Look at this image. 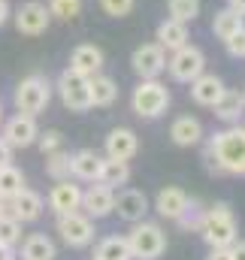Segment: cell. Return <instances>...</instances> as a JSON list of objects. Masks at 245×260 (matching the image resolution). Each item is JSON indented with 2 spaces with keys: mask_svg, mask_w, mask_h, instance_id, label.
<instances>
[{
  "mask_svg": "<svg viewBox=\"0 0 245 260\" xmlns=\"http://www.w3.org/2000/svg\"><path fill=\"white\" fill-rule=\"evenodd\" d=\"M0 136L9 148H30L40 136V127H37V118L34 115H24V112H15L12 118H6L0 124Z\"/></svg>",
  "mask_w": 245,
  "mask_h": 260,
  "instance_id": "obj_9",
  "label": "cell"
},
{
  "mask_svg": "<svg viewBox=\"0 0 245 260\" xmlns=\"http://www.w3.org/2000/svg\"><path fill=\"white\" fill-rule=\"evenodd\" d=\"M227 6H230L233 12H239V15H245V0H227Z\"/></svg>",
  "mask_w": 245,
  "mask_h": 260,
  "instance_id": "obj_41",
  "label": "cell"
},
{
  "mask_svg": "<svg viewBox=\"0 0 245 260\" xmlns=\"http://www.w3.org/2000/svg\"><path fill=\"white\" fill-rule=\"evenodd\" d=\"M155 40H158V46H161L164 52H176V49H182L185 43L191 40V34H188V24H185V21L164 18V21L158 24V30H155Z\"/></svg>",
  "mask_w": 245,
  "mask_h": 260,
  "instance_id": "obj_21",
  "label": "cell"
},
{
  "mask_svg": "<svg viewBox=\"0 0 245 260\" xmlns=\"http://www.w3.org/2000/svg\"><path fill=\"white\" fill-rule=\"evenodd\" d=\"M112 203H115V191L97 182V185H91V188L82 191V206H79V212H85L91 221H97V218L112 215Z\"/></svg>",
  "mask_w": 245,
  "mask_h": 260,
  "instance_id": "obj_14",
  "label": "cell"
},
{
  "mask_svg": "<svg viewBox=\"0 0 245 260\" xmlns=\"http://www.w3.org/2000/svg\"><path fill=\"white\" fill-rule=\"evenodd\" d=\"M112 212H115L121 221H127V224H136V221H142L145 212H148V197L142 194L139 188H124V191L115 194Z\"/></svg>",
  "mask_w": 245,
  "mask_h": 260,
  "instance_id": "obj_13",
  "label": "cell"
},
{
  "mask_svg": "<svg viewBox=\"0 0 245 260\" xmlns=\"http://www.w3.org/2000/svg\"><path fill=\"white\" fill-rule=\"evenodd\" d=\"M130 106H133V112H136L139 118L155 121V118H161V115L170 109V91H167V85L158 82V79H142V82L133 88V94H130Z\"/></svg>",
  "mask_w": 245,
  "mask_h": 260,
  "instance_id": "obj_4",
  "label": "cell"
},
{
  "mask_svg": "<svg viewBox=\"0 0 245 260\" xmlns=\"http://www.w3.org/2000/svg\"><path fill=\"white\" fill-rule=\"evenodd\" d=\"M127 245H130V254L133 260H158L167 251V233L161 230V224H151V221H136L130 236H127Z\"/></svg>",
  "mask_w": 245,
  "mask_h": 260,
  "instance_id": "obj_5",
  "label": "cell"
},
{
  "mask_svg": "<svg viewBox=\"0 0 245 260\" xmlns=\"http://www.w3.org/2000/svg\"><path fill=\"white\" fill-rule=\"evenodd\" d=\"M21 242V224L12 218V215H3L0 218V245L3 248H12Z\"/></svg>",
  "mask_w": 245,
  "mask_h": 260,
  "instance_id": "obj_33",
  "label": "cell"
},
{
  "mask_svg": "<svg viewBox=\"0 0 245 260\" xmlns=\"http://www.w3.org/2000/svg\"><path fill=\"white\" fill-rule=\"evenodd\" d=\"M6 203H9V215H12L18 224H30V221H37V218L43 215V209H46L43 197L37 194V191H30V188H21L18 194L9 197Z\"/></svg>",
  "mask_w": 245,
  "mask_h": 260,
  "instance_id": "obj_15",
  "label": "cell"
},
{
  "mask_svg": "<svg viewBox=\"0 0 245 260\" xmlns=\"http://www.w3.org/2000/svg\"><path fill=\"white\" fill-rule=\"evenodd\" d=\"M55 242L46 233H34L21 245V260H55Z\"/></svg>",
  "mask_w": 245,
  "mask_h": 260,
  "instance_id": "obj_27",
  "label": "cell"
},
{
  "mask_svg": "<svg viewBox=\"0 0 245 260\" xmlns=\"http://www.w3.org/2000/svg\"><path fill=\"white\" fill-rule=\"evenodd\" d=\"M224 46H227V55H230V58H245V27L236 30Z\"/></svg>",
  "mask_w": 245,
  "mask_h": 260,
  "instance_id": "obj_36",
  "label": "cell"
},
{
  "mask_svg": "<svg viewBox=\"0 0 245 260\" xmlns=\"http://www.w3.org/2000/svg\"><path fill=\"white\" fill-rule=\"evenodd\" d=\"M245 27V15L239 12H233L230 6H224V9H218L215 12V18H212V34L221 40V43H227L236 30H242Z\"/></svg>",
  "mask_w": 245,
  "mask_h": 260,
  "instance_id": "obj_26",
  "label": "cell"
},
{
  "mask_svg": "<svg viewBox=\"0 0 245 260\" xmlns=\"http://www.w3.org/2000/svg\"><path fill=\"white\" fill-rule=\"evenodd\" d=\"M130 67L139 79H158L164 70H167V52L158 46V43H142L133 49L130 55Z\"/></svg>",
  "mask_w": 245,
  "mask_h": 260,
  "instance_id": "obj_10",
  "label": "cell"
},
{
  "mask_svg": "<svg viewBox=\"0 0 245 260\" xmlns=\"http://www.w3.org/2000/svg\"><path fill=\"white\" fill-rule=\"evenodd\" d=\"M0 124H3V109H0Z\"/></svg>",
  "mask_w": 245,
  "mask_h": 260,
  "instance_id": "obj_44",
  "label": "cell"
},
{
  "mask_svg": "<svg viewBox=\"0 0 245 260\" xmlns=\"http://www.w3.org/2000/svg\"><path fill=\"white\" fill-rule=\"evenodd\" d=\"M46 173L61 182V179H70V151L67 148H58L52 154H46Z\"/></svg>",
  "mask_w": 245,
  "mask_h": 260,
  "instance_id": "obj_30",
  "label": "cell"
},
{
  "mask_svg": "<svg viewBox=\"0 0 245 260\" xmlns=\"http://www.w3.org/2000/svg\"><path fill=\"white\" fill-rule=\"evenodd\" d=\"M221 94H224V82H221L215 73H200V76L191 82V100H194L197 106L212 109V106L221 100Z\"/></svg>",
  "mask_w": 245,
  "mask_h": 260,
  "instance_id": "obj_18",
  "label": "cell"
},
{
  "mask_svg": "<svg viewBox=\"0 0 245 260\" xmlns=\"http://www.w3.org/2000/svg\"><path fill=\"white\" fill-rule=\"evenodd\" d=\"M3 215H9V203H6V200L0 197V218H3Z\"/></svg>",
  "mask_w": 245,
  "mask_h": 260,
  "instance_id": "obj_43",
  "label": "cell"
},
{
  "mask_svg": "<svg viewBox=\"0 0 245 260\" xmlns=\"http://www.w3.org/2000/svg\"><path fill=\"white\" fill-rule=\"evenodd\" d=\"M167 70H170V76H173L176 82L191 85L200 73H206V55H203L200 46L185 43L182 49H176V52L167 58Z\"/></svg>",
  "mask_w": 245,
  "mask_h": 260,
  "instance_id": "obj_6",
  "label": "cell"
},
{
  "mask_svg": "<svg viewBox=\"0 0 245 260\" xmlns=\"http://www.w3.org/2000/svg\"><path fill=\"white\" fill-rule=\"evenodd\" d=\"M94 260H133L127 236H106V239H100V245L94 248Z\"/></svg>",
  "mask_w": 245,
  "mask_h": 260,
  "instance_id": "obj_28",
  "label": "cell"
},
{
  "mask_svg": "<svg viewBox=\"0 0 245 260\" xmlns=\"http://www.w3.org/2000/svg\"><path fill=\"white\" fill-rule=\"evenodd\" d=\"M100 164H103V157L94 148H79V151L70 154V176L79 179V182H97Z\"/></svg>",
  "mask_w": 245,
  "mask_h": 260,
  "instance_id": "obj_20",
  "label": "cell"
},
{
  "mask_svg": "<svg viewBox=\"0 0 245 260\" xmlns=\"http://www.w3.org/2000/svg\"><path fill=\"white\" fill-rule=\"evenodd\" d=\"M170 139L182 148H191V145H200L203 142V124L200 118L194 115H179L173 124H170Z\"/></svg>",
  "mask_w": 245,
  "mask_h": 260,
  "instance_id": "obj_22",
  "label": "cell"
},
{
  "mask_svg": "<svg viewBox=\"0 0 245 260\" xmlns=\"http://www.w3.org/2000/svg\"><path fill=\"white\" fill-rule=\"evenodd\" d=\"M58 97L70 112H88L91 109V94H88V79L73 73V70H64L58 76Z\"/></svg>",
  "mask_w": 245,
  "mask_h": 260,
  "instance_id": "obj_7",
  "label": "cell"
},
{
  "mask_svg": "<svg viewBox=\"0 0 245 260\" xmlns=\"http://www.w3.org/2000/svg\"><path fill=\"white\" fill-rule=\"evenodd\" d=\"M206 160L209 170L224 176H245V127L230 124L227 130H218L206 142Z\"/></svg>",
  "mask_w": 245,
  "mask_h": 260,
  "instance_id": "obj_1",
  "label": "cell"
},
{
  "mask_svg": "<svg viewBox=\"0 0 245 260\" xmlns=\"http://www.w3.org/2000/svg\"><path fill=\"white\" fill-rule=\"evenodd\" d=\"M242 100H245V91H242Z\"/></svg>",
  "mask_w": 245,
  "mask_h": 260,
  "instance_id": "obj_45",
  "label": "cell"
},
{
  "mask_svg": "<svg viewBox=\"0 0 245 260\" xmlns=\"http://www.w3.org/2000/svg\"><path fill=\"white\" fill-rule=\"evenodd\" d=\"M58 233H61L64 245H70V248H88L94 242V221L85 212L58 215Z\"/></svg>",
  "mask_w": 245,
  "mask_h": 260,
  "instance_id": "obj_8",
  "label": "cell"
},
{
  "mask_svg": "<svg viewBox=\"0 0 245 260\" xmlns=\"http://www.w3.org/2000/svg\"><path fill=\"white\" fill-rule=\"evenodd\" d=\"M0 260H12V248H3L0 245Z\"/></svg>",
  "mask_w": 245,
  "mask_h": 260,
  "instance_id": "obj_42",
  "label": "cell"
},
{
  "mask_svg": "<svg viewBox=\"0 0 245 260\" xmlns=\"http://www.w3.org/2000/svg\"><path fill=\"white\" fill-rule=\"evenodd\" d=\"M188 206H191L188 194H185L182 188H173V185L161 188L158 197H155V212H158L161 218H167V221H179Z\"/></svg>",
  "mask_w": 245,
  "mask_h": 260,
  "instance_id": "obj_17",
  "label": "cell"
},
{
  "mask_svg": "<svg viewBox=\"0 0 245 260\" xmlns=\"http://www.w3.org/2000/svg\"><path fill=\"white\" fill-rule=\"evenodd\" d=\"M97 182L106 185V188H112V191L121 188V185H127V182H130V164H127V160H115V157H103Z\"/></svg>",
  "mask_w": 245,
  "mask_h": 260,
  "instance_id": "obj_25",
  "label": "cell"
},
{
  "mask_svg": "<svg viewBox=\"0 0 245 260\" xmlns=\"http://www.w3.org/2000/svg\"><path fill=\"white\" fill-rule=\"evenodd\" d=\"M49 15L58 21H76L82 15V0H49Z\"/></svg>",
  "mask_w": 245,
  "mask_h": 260,
  "instance_id": "obj_31",
  "label": "cell"
},
{
  "mask_svg": "<svg viewBox=\"0 0 245 260\" xmlns=\"http://www.w3.org/2000/svg\"><path fill=\"white\" fill-rule=\"evenodd\" d=\"M6 21H9V3H6V0H0V27H3Z\"/></svg>",
  "mask_w": 245,
  "mask_h": 260,
  "instance_id": "obj_40",
  "label": "cell"
},
{
  "mask_svg": "<svg viewBox=\"0 0 245 260\" xmlns=\"http://www.w3.org/2000/svg\"><path fill=\"white\" fill-rule=\"evenodd\" d=\"M200 236L209 248H230L239 239V224L233 218V209L227 203H215V206L203 209Z\"/></svg>",
  "mask_w": 245,
  "mask_h": 260,
  "instance_id": "obj_2",
  "label": "cell"
},
{
  "mask_svg": "<svg viewBox=\"0 0 245 260\" xmlns=\"http://www.w3.org/2000/svg\"><path fill=\"white\" fill-rule=\"evenodd\" d=\"M6 164H12V148L3 142V136H0V167H6Z\"/></svg>",
  "mask_w": 245,
  "mask_h": 260,
  "instance_id": "obj_37",
  "label": "cell"
},
{
  "mask_svg": "<svg viewBox=\"0 0 245 260\" xmlns=\"http://www.w3.org/2000/svg\"><path fill=\"white\" fill-rule=\"evenodd\" d=\"M21 188H24V173H21L15 164L0 167V197H3V200L15 197Z\"/></svg>",
  "mask_w": 245,
  "mask_h": 260,
  "instance_id": "obj_29",
  "label": "cell"
},
{
  "mask_svg": "<svg viewBox=\"0 0 245 260\" xmlns=\"http://www.w3.org/2000/svg\"><path fill=\"white\" fill-rule=\"evenodd\" d=\"M103 145H106V157L130 160V157H136V151H139V136L130 127H115V130H109V136H106Z\"/></svg>",
  "mask_w": 245,
  "mask_h": 260,
  "instance_id": "obj_19",
  "label": "cell"
},
{
  "mask_svg": "<svg viewBox=\"0 0 245 260\" xmlns=\"http://www.w3.org/2000/svg\"><path fill=\"white\" fill-rule=\"evenodd\" d=\"M79 206H82V188L73 185L70 179L55 182V188L49 191V209L55 215H70V212H79Z\"/></svg>",
  "mask_w": 245,
  "mask_h": 260,
  "instance_id": "obj_16",
  "label": "cell"
},
{
  "mask_svg": "<svg viewBox=\"0 0 245 260\" xmlns=\"http://www.w3.org/2000/svg\"><path fill=\"white\" fill-rule=\"evenodd\" d=\"M49 100H52V82H49V76H43V73L24 76V79L15 85V91H12L15 112L34 115V118H37L40 112H46Z\"/></svg>",
  "mask_w": 245,
  "mask_h": 260,
  "instance_id": "obj_3",
  "label": "cell"
},
{
  "mask_svg": "<svg viewBox=\"0 0 245 260\" xmlns=\"http://www.w3.org/2000/svg\"><path fill=\"white\" fill-rule=\"evenodd\" d=\"M212 109H215V115H218L224 124H239V118H242V112H245V100H242V94H239V91L224 88L221 100H218Z\"/></svg>",
  "mask_w": 245,
  "mask_h": 260,
  "instance_id": "obj_24",
  "label": "cell"
},
{
  "mask_svg": "<svg viewBox=\"0 0 245 260\" xmlns=\"http://www.w3.org/2000/svg\"><path fill=\"white\" fill-rule=\"evenodd\" d=\"M133 6H136V0H100V9H103L109 18H124V15H130Z\"/></svg>",
  "mask_w": 245,
  "mask_h": 260,
  "instance_id": "obj_34",
  "label": "cell"
},
{
  "mask_svg": "<svg viewBox=\"0 0 245 260\" xmlns=\"http://www.w3.org/2000/svg\"><path fill=\"white\" fill-rule=\"evenodd\" d=\"M242 127H245V124H242Z\"/></svg>",
  "mask_w": 245,
  "mask_h": 260,
  "instance_id": "obj_46",
  "label": "cell"
},
{
  "mask_svg": "<svg viewBox=\"0 0 245 260\" xmlns=\"http://www.w3.org/2000/svg\"><path fill=\"white\" fill-rule=\"evenodd\" d=\"M230 254H233V260H245V239H236L230 245Z\"/></svg>",
  "mask_w": 245,
  "mask_h": 260,
  "instance_id": "obj_39",
  "label": "cell"
},
{
  "mask_svg": "<svg viewBox=\"0 0 245 260\" xmlns=\"http://www.w3.org/2000/svg\"><path fill=\"white\" fill-rule=\"evenodd\" d=\"M103 64H106V58H103V49H100V46H94V43H79V46L70 52V67H67V70H73V73L91 79V76H97V73L103 70Z\"/></svg>",
  "mask_w": 245,
  "mask_h": 260,
  "instance_id": "obj_12",
  "label": "cell"
},
{
  "mask_svg": "<svg viewBox=\"0 0 245 260\" xmlns=\"http://www.w3.org/2000/svg\"><path fill=\"white\" fill-rule=\"evenodd\" d=\"M37 145H40V151H43V154H52V151L64 148L61 130H43V133L37 136Z\"/></svg>",
  "mask_w": 245,
  "mask_h": 260,
  "instance_id": "obj_35",
  "label": "cell"
},
{
  "mask_svg": "<svg viewBox=\"0 0 245 260\" xmlns=\"http://www.w3.org/2000/svg\"><path fill=\"white\" fill-rule=\"evenodd\" d=\"M206 260H233V254H230V248H212Z\"/></svg>",
  "mask_w": 245,
  "mask_h": 260,
  "instance_id": "obj_38",
  "label": "cell"
},
{
  "mask_svg": "<svg viewBox=\"0 0 245 260\" xmlns=\"http://www.w3.org/2000/svg\"><path fill=\"white\" fill-rule=\"evenodd\" d=\"M167 12L176 21H194L200 15V0H167Z\"/></svg>",
  "mask_w": 245,
  "mask_h": 260,
  "instance_id": "obj_32",
  "label": "cell"
},
{
  "mask_svg": "<svg viewBox=\"0 0 245 260\" xmlns=\"http://www.w3.org/2000/svg\"><path fill=\"white\" fill-rule=\"evenodd\" d=\"M88 94H91V106L106 109V106H112L118 100V82L112 76H106V73H97V76L88 79Z\"/></svg>",
  "mask_w": 245,
  "mask_h": 260,
  "instance_id": "obj_23",
  "label": "cell"
},
{
  "mask_svg": "<svg viewBox=\"0 0 245 260\" xmlns=\"http://www.w3.org/2000/svg\"><path fill=\"white\" fill-rule=\"evenodd\" d=\"M49 24H52L49 6L40 3V0H30V3L15 9V30L24 34V37H40V34L49 30Z\"/></svg>",
  "mask_w": 245,
  "mask_h": 260,
  "instance_id": "obj_11",
  "label": "cell"
}]
</instances>
